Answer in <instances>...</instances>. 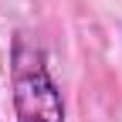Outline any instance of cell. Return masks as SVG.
<instances>
[{"mask_svg":"<svg viewBox=\"0 0 122 122\" xmlns=\"http://www.w3.org/2000/svg\"><path fill=\"white\" fill-rule=\"evenodd\" d=\"M10 98L17 122H65L61 88L48 68L44 48L27 34H14L10 41Z\"/></svg>","mask_w":122,"mask_h":122,"instance_id":"obj_1","label":"cell"}]
</instances>
